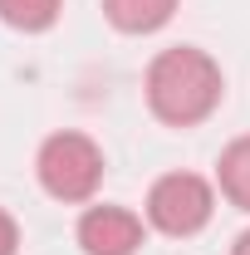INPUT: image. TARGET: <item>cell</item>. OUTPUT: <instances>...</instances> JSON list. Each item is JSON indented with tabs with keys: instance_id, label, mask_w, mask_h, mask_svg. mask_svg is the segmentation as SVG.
<instances>
[{
	"instance_id": "1",
	"label": "cell",
	"mask_w": 250,
	"mask_h": 255,
	"mask_svg": "<svg viewBox=\"0 0 250 255\" xmlns=\"http://www.w3.org/2000/svg\"><path fill=\"white\" fill-rule=\"evenodd\" d=\"M147 113L162 128H201L226 98V74L201 44H172L142 74Z\"/></svg>"
},
{
	"instance_id": "2",
	"label": "cell",
	"mask_w": 250,
	"mask_h": 255,
	"mask_svg": "<svg viewBox=\"0 0 250 255\" xmlns=\"http://www.w3.org/2000/svg\"><path fill=\"white\" fill-rule=\"evenodd\" d=\"M103 172H108L103 147L79 128L49 132L34 152V177H39L44 196H54L59 206H89L103 187Z\"/></svg>"
},
{
	"instance_id": "3",
	"label": "cell",
	"mask_w": 250,
	"mask_h": 255,
	"mask_svg": "<svg viewBox=\"0 0 250 255\" xmlns=\"http://www.w3.org/2000/svg\"><path fill=\"white\" fill-rule=\"evenodd\" d=\"M216 216V182L201 177V172H162L147 201H142V221L147 231L167 236V241H191L201 236Z\"/></svg>"
},
{
	"instance_id": "4",
	"label": "cell",
	"mask_w": 250,
	"mask_h": 255,
	"mask_svg": "<svg viewBox=\"0 0 250 255\" xmlns=\"http://www.w3.org/2000/svg\"><path fill=\"white\" fill-rule=\"evenodd\" d=\"M74 241L84 255H137L147 241V221L132 206H108V201H89L79 211Z\"/></svg>"
},
{
	"instance_id": "5",
	"label": "cell",
	"mask_w": 250,
	"mask_h": 255,
	"mask_svg": "<svg viewBox=\"0 0 250 255\" xmlns=\"http://www.w3.org/2000/svg\"><path fill=\"white\" fill-rule=\"evenodd\" d=\"M182 0H103V20L118 34H157L172 25Z\"/></svg>"
},
{
	"instance_id": "6",
	"label": "cell",
	"mask_w": 250,
	"mask_h": 255,
	"mask_svg": "<svg viewBox=\"0 0 250 255\" xmlns=\"http://www.w3.org/2000/svg\"><path fill=\"white\" fill-rule=\"evenodd\" d=\"M216 191L250 216V132L246 137H231L216 157Z\"/></svg>"
},
{
	"instance_id": "7",
	"label": "cell",
	"mask_w": 250,
	"mask_h": 255,
	"mask_svg": "<svg viewBox=\"0 0 250 255\" xmlns=\"http://www.w3.org/2000/svg\"><path fill=\"white\" fill-rule=\"evenodd\" d=\"M64 15V0H0V25L15 34H44Z\"/></svg>"
},
{
	"instance_id": "8",
	"label": "cell",
	"mask_w": 250,
	"mask_h": 255,
	"mask_svg": "<svg viewBox=\"0 0 250 255\" xmlns=\"http://www.w3.org/2000/svg\"><path fill=\"white\" fill-rule=\"evenodd\" d=\"M0 255H20V221L0 206Z\"/></svg>"
},
{
	"instance_id": "9",
	"label": "cell",
	"mask_w": 250,
	"mask_h": 255,
	"mask_svg": "<svg viewBox=\"0 0 250 255\" xmlns=\"http://www.w3.org/2000/svg\"><path fill=\"white\" fill-rule=\"evenodd\" d=\"M231 255H250V231H241V236H236V246H231Z\"/></svg>"
}]
</instances>
